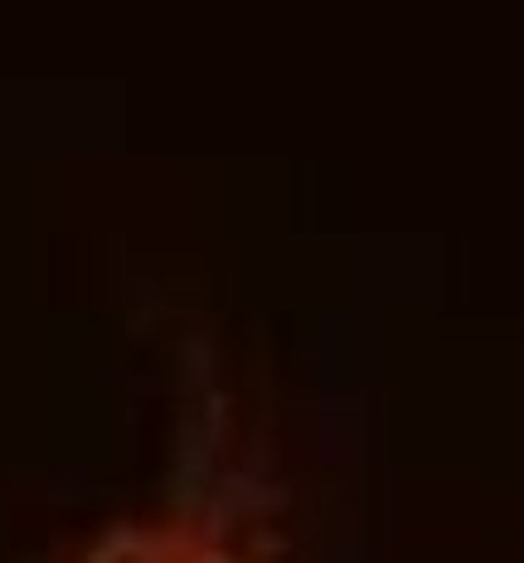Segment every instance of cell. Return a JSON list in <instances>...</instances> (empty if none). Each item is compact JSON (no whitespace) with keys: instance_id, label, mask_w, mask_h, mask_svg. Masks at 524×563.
I'll return each mask as SVG.
<instances>
[{"instance_id":"cell-1","label":"cell","mask_w":524,"mask_h":563,"mask_svg":"<svg viewBox=\"0 0 524 563\" xmlns=\"http://www.w3.org/2000/svg\"><path fill=\"white\" fill-rule=\"evenodd\" d=\"M78 563H243L219 534L190 520H136L116 525L83 549Z\"/></svg>"}]
</instances>
